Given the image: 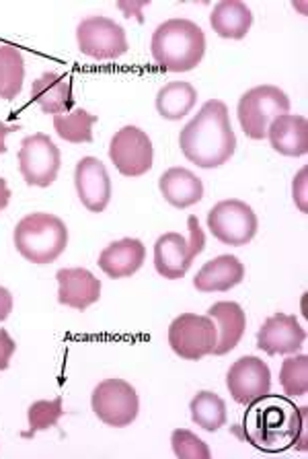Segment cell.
I'll return each mask as SVG.
<instances>
[{"label": "cell", "instance_id": "1", "mask_svg": "<svg viewBox=\"0 0 308 459\" xmlns=\"http://www.w3.org/2000/svg\"><path fill=\"white\" fill-rule=\"evenodd\" d=\"M243 439L263 454H282L298 445L306 449V408L288 395L265 394L247 406L243 416Z\"/></svg>", "mask_w": 308, "mask_h": 459}, {"label": "cell", "instance_id": "2", "mask_svg": "<svg viewBox=\"0 0 308 459\" xmlns=\"http://www.w3.org/2000/svg\"><path fill=\"white\" fill-rule=\"evenodd\" d=\"M179 147L187 161L201 169H216L230 161L236 151V136L230 126L227 103L220 100L206 101L200 114L181 130Z\"/></svg>", "mask_w": 308, "mask_h": 459}, {"label": "cell", "instance_id": "3", "mask_svg": "<svg viewBox=\"0 0 308 459\" xmlns=\"http://www.w3.org/2000/svg\"><path fill=\"white\" fill-rule=\"evenodd\" d=\"M150 52L167 73H189L204 60L206 36L200 25L189 19H169L152 33Z\"/></svg>", "mask_w": 308, "mask_h": 459}, {"label": "cell", "instance_id": "4", "mask_svg": "<svg viewBox=\"0 0 308 459\" xmlns=\"http://www.w3.org/2000/svg\"><path fill=\"white\" fill-rule=\"evenodd\" d=\"M68 246L64 221L47 212H33L21 219L15 227L17 252L38 266L58 260Z\"/></svg>", "mask_w": 308, "mask_h": 459}, {"label": "cell", "instance_id": "5", "mask_svg": "<svg viewBox=\"0 0 308 459\" xmlns=\"http://www.w3.org/2000/svg\"><path fill=\"white\" fill-rule=\"evenodd\" d=\"M189 239L181 233H165L154 243V268L163 278L179 281L192 268L195 257L206 247V235L201 231L198 217L187 219Z\"/></svg>", "mask_w": 308, "mask_h": 459}, {"label": "cell", "instance_id": "6", "mask_svg": "<svg viewBox=\"0 0 308 459\" xmlns=\"http://www.w3.org/2000/svg\"><path fill=\"white\" fill-rule=\"evenodd\" d=\"M290 100L282 89L274 85H261L249 89L239 100V122L244 134L253 141H263L268 136L270 124L276 117L288 114Z\"/></svg>", "mask_w": 308, "mask_h": 459}, {"label": "cell", "instance_id": "7", "mask_svg": "<svg viewBox=\"0 0 308 459\" xmlns=\"http://www.w3.org/2000/svg\"><path fill=\"white\" fill-rule=\"evenodd\" d=\"M218 342V328L214 319L198 313H181L169 325V346L185 360H201L212 354Z\"/></svg>", "mask_w": 308, "mask_h": 459}, {"label": "cell", "instance_id": "8", "mask_svg": "<svg viewBox=\"0 0 308 459\" xmlns=\"http://www.w3.org/2000/svg\"><path fill=\"white\" fill-rule=\"evenodd\" d=\"M90 408L107 427H130L140 412L138 392L124 379H105L93 389Z\"/></svg>", "mask_w": 308, "mask_h": 459}, {"label": "cell", "instance_id": "9", "mask_svg": "<svg viewBox=\"0 0 308 459\" xmlns=\"http://www.w3.org/2000/svg\"><path fill=\"white\" fill-rule=\"evenodd\" d=\"M208 229L224 246H247L255 239L259 221L243 200H222L208 212Z\"/></svg>", "mask_w": 308, "mask_h": 459}, {"label": "cell", "instance_id": "10", "mask_svg": "<svg viewBox=\"0 0 308 459\" xmlns=\"http://www.w3.org/2000/svg\"><path fill=\"white\" fill-rule=\"evenodd\" d=\"M62 165L60 149L47 134L23 138L19 149V169L27 186L50 187L58 178Z\"/></svg>", "mask_w": 308, "mask_h": 459}, {"label": "cell", "instance_id": "11", "mask_svg": "<svg viewBox=\"0 0 308 459\" xmlns=\"http://www.w3.org/2000/svg\"><path fill=\"white\" fill-rule=\"evenodd\" d=\"M79 50L95 60H116L128 52L122 25L107 17H87L76 27Z\"/></svg>", "mask_w": 308, "mask_h": 459}, {"label": "cell", "instance_id": "12", "mask_svg": "<svg viewBox=\"0 0 308 459\" xmlns=\"http://www.w3.org/2000/svg\"><path fill=\"white\" fill-rule=\"evenodd\" d=\"M109 159L125 178H140L152 169V141L138 126H124L109 143Z\"/></svg>", "mask_w": 308, "mask_h": 459}, {"label": "cell", "instance_id": "13", "mask_svg": "<svg viewBox=\"0 0 308 459\" xmlns=\"http://www.w3.org/2000/svg\"><path fill=\"white\" fill-rule=\"evenodd\" d=\"M227 387L236 404L249 406L261 395L270 394L271 373L270 367L259 357H241L228 368Z\"/></svg>", "mask_w": 308, "mask_h": 459}, {"label": "cell", "instance_id": "14", "mask_svg": "<svg viewBox=\"0 0 308 459\" xmlns=\"http://www.w3.org/2000/svg\"><path fill=\"white\" fill-rule=\"evenodd\" d=\"M306 332L298 324L296 316L276 313L268 317L257 332V349L268 352L270 357L278 354H296L304 346Z\"/></svg>", "mask_w": 308, "mask_h": 459}, {"label": "cell", "instance_id": "15", "mask_svg": "<svg viewBox=\"0 0 308 459\" xmlns=\"http://www.w3.org/2000/svg\"><path fill=\"white\" fill-rule=\"evenodd\" d=\"M74 186L82 206L90 212H103L111 200V179L105 165L95 157L76 163Z\"/></svg>", "mask_w": 308, "mask_h": 459}, {"label": "cell", "instance_id": "16", "mask_svg": "<svg viewBox=\"0 0 308 459\" xmlns=\"http://www.w3.org/2000/svg\"><path fill=\"white\" fill-rule=\"evenodd\" d=\"M60 305L85 311L101 299V281L85 268H62L56 274Z\"/></svg>", "mask_w": 308, "mask_h": 459}, {"label": "cell", "instance_id": "17", "mask_svg": "<svg viewBox=\"0 0 308 459\" xmlns=\"http://www.w3.org/2000/svg\"><path fill=\"white\" fill-rule=\"evenodd\" d=\"M208 317H212L218 328V342H216L212 354L214 357H224L230 351H235L247 330V316L239 303L235 301H220L214 303L208 309Z\"/></svg>", "mask_w": 308, "mask_h": 459}, {"label": "cell", "instance_id": "18", "mask_svg": "<svg viewBox=\"0 0 308 459\" xmlns=\"http://www.w3.org/2000/svg\"><path fill=\"white\" fill-rule=\"evenodd\" d=\"M244 281V266L236 255H218L206 262L198 276L193 278V287L200 293H227Z\"/></svg>", "mask_w": 308, "mask_h": 459}, {"label": "cell", "instance_id": "19", "mask_svg": "<svg viewBox=\"0 0 308 459\" xmlns=\"http://www.w3.org/2000/svg\"><path fill=\"white\" fill-rule=\"evenodd\" d=\"M146 260V247L140 239L125 238L109 243L99 255V268L109 278H128L136 274Z\"/></svg>", "mask_w": 308, "mask_h": 459}, {"label": "cell", "instance_id": "20", "mask_svg": "<svg viewBox=\"0 0 308 459\" xmlns=\"http://www.w3.org/2000/svg\"><path fill=\"white\" fill-rule=\"evenodd\" d=\"M31 101L38 103L44 114L62 116L68 114L74 106L73 82L70 76H60L56 73H44L31 85Z\"/></svg>", "mask_w": 308, "mask_h": 459}, {"label": "cell", "instance_id": "21", "mask_svg": "<svg viewBox=\"0 0 308 459\" xmlns=\"http://www.w3.org/2000/svg\"><path fill=\"white\" fill-rule=\"evenodd\" d=\"M271 149L284 157H304L308 152V122L304 116L284 114L268 128Z\"/></svg>", "mask_w": 308, "mask_h": 459}, {"label": "cell", "instance_id": "22", "mask_svg": "<svg viewBox=\"0 0 308 459\" xmlns=\"http://www.w3.org/2000/svg\"><path fill=\"white\" fill-rule=\"evenodd\" d=\"M158 187L167 203L175 208H189L204 198V184L185 167L167 169L158 179Z\"/></svg>", "mask_w": 308, "mask_h": 459}, {"label": "cell", "instance_id": "23", "mask_svg": "<svg viewBox=\"0 0 308 459\" xmlns=\"http://www.w3.org/2000/svg\"><path fill=\"white\" fill-rule=\"evenodd\" d=\"M210 25L224 39H243L253 25V13L241 0H222L214 6Z\"/></svg>", "mask_w": 308, "mask_h": 459}, {"label": "cell", "instance_id": "24", "mask_svg": "<svg viewBox=\"0 0 308 459\" xmlns=\"http://www.w3.org/2000/svg\"><path fill=\"white\" fill-rule=\"evenodd\" d=\"M198 101V91L185 81H173L165 85L157 95V109L165 120L177 122L193 109Z\"/></svg>", "mask_w": 308, "mask_h": 459}, {"label": "cell", "instance_id": "25", "mask_svg": "<svg viewBox=\"0 0 308 459\" xmlns=\"http://www.w3.org/2000/svg\"><path fill=\"white\" fill-rule=\"evenodd\" d=\"M25 60L15 46H0V97L6 101L17 100L23 89Z\"/></svg>", "mask_w": 308, "mask_h": 459}, {"label": "cell", "instance_id": "26", "mask_svg": "<svg viewBox=\"0 0 308 459\" xmlns=\"http://www.w3.org/2000/svg\"><path fill=\"white\" fill-rule=\"evenodd\" d=\"M189 412H192V420L208 433H216L227 424V404L214 392H198L189 404Z\"/></svg>", "mask_w": 308, "mask_h": 459}, {"label": "cell", "instance_id": "27", "mask_svg": "<svg viewBox=\"0 0 308 459\" xmlns=\"http://www.w3.org/2000/svg\"><path fill=\"white\" fill-rule=\"evenodd\" d=\"M99 117L89 114L85 109H74L70 114L54 116V128L62 141L82 144V143H93V124Z\"/></svg>", "mask_w": 308, "mask_h": 459}, {"label": "cell", "instance_id": "28", "mask_svg": "<svg viewBox=\"0 0 308 459\" xmlns=\"http://www.w3.org/2000/svg\"><path fill=\"white\" fill-rule=\"evenodd\" d=\"M279 384H282L284 395L288 398H303L308 392V357H288L279 368Z\"/></svg>", "mask_w": 308, "mask_h": 459}, {"label": "cell", "instance_id": "29", "mask_svg": "<svg viewBox=\"0 0 308 459\" xmlns=\"http://www.w3.org/2000/svg\"><path fill=\"white\" fill-rule=\"evenodd\" d=\"M64 416V404H62V398H56L52 402L39 400L33 402L27 410V419H30V430L23 433V437H33L39 430H47L58 424V420Z\"/></svg>", "mask_w": 308, "mask_h": 459}, {"label": "cell", "instance_id": "30", "mask_svg": "<svg viewBox=\"0 0 308 459\" xmlns=\"http://www.w3.org/2000/svg\"><path fill=\"white\" fill-rule=\"evenodd\" d=\"M171 447L175 457L179 459H210L208 445L200 439L198 435H193L192 430L185 429H175L171 435Z\"/></svg>", "mask_w": 308, "mask_h": 459}, {"label": "cell", "instance_id": "31", "mask_svg": "<svg viewBox=\"0 0 308 459\" xmlns=\"http://www.w3.org/2000/svg\"><path fill=\"white\" fill-rule=\"evenodd\" d=\"M17 351V342L9 336V332L0 330V371H6L11 365L13 354Z\"/></svg>", "mask_w": 308, "mask_h": 459}, {"label": "cell", "instance_id": "32", "mask_svg": "<svg viewBox=\"0 0 308 459\" xmlns=\"http://www.w3.org/2000/svg\"><path fill=\"white\" fill-rule=\"evenodd\" d=\"M294 203L298 204L300 211L306 212V167L294 178Z\"/></svg>", "mask_w": 308, "mask_h": 459}, {"label": "cell", "instance_id": "33", "mask_svg": "<svg viewBox=\"0 0 308 459\" xmlns=\"http://www.w3.org/2000/svg\"><path fill=\"white\" fill-rule=\"evenodd\" d=\"M13 311V295L4 287H0V322H4Z\"/></svg>", "mask_w": 308, "mask_h": 459}, {"label": "cell", "instance_id": "34", "mask_svg": "<svg viewBox=\"0 0 308 459\" xmlns=\"http://www.w3.org/2000/svg\"><path fill=\"white\" fill-rule=\"evenodd\" d=\"M17 130H21V126L17 124V126H6V124H3L0 122V155H3V152H6V136L11 134V132H17Z\"/></svg>", "mask_w": 308, "mask_h": 459}, {"label": "cell", "instance_id": "35", "mask_svg": "<svg viewBox=\"0 0 308 459\" xmlns=\"http://www.w3.org/2000/svg\"><path fill=\"white\" fill-rule=\"evenodd\" d=\"M9 203H11V190L9 186H6V179L0 178V212L9 206Z\"/></svg>", "mask_w": 308, "mask_h": 459}]
</instances>
